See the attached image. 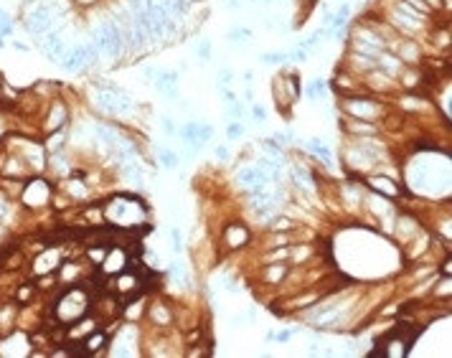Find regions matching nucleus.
<instances>
[{
	"instance_id": "nucleus-15",
	"label": "nucleus",
	"mask_w": 452,
	"mask_h": 358,
	"mask_svg": "<svg viewBox=\"0 0 452 358\" xmlns=\"http://www.w3.org/2000/svg\"><path fill=\"white\" fill-rule=\"evenodd\" d=\"M399 61H409V64H417L419 61V49L414 46V41H404L399 46Z\"/></svg>"
},
{
	"instance_id": "nucleus-29",
	"label": "nucleus",
	"mask_w": 452,
	"mask_h": 358,
	"mask_svg": "<svg viewBox=\"0 0 452 358\" xmlns=\"http://www.w3.org/2000/svg\"><path fill=\"white\" fill-rule=\"evenodd\" d=\"M244 135V122H231L229 127H226V137L229 140H236V137H242Z\"/></svg>"
},
{
	"instance_id": "nucleus-38",
	"label": "nucleus",
	"mask_w": 452,
	"mask_h": 358,
	"mask_svg": "<svg viewBox=\"0 0 452 358\" xmlns=\"http://www.w3.org/2000/svg\"><path fill=\"white\" fill-rule=\"evenodd\" d=\"M292 335H295V330H279V333H275L272 335V341H279V343H287Z\"/></svg>"
},
{
	"instance_id": "nucleus-45",
	"label": "nucleus",
	"mask_w": 452,
	"mask_h": 358,
	"mask_svg": "<svg viewBox=\"0 0 452 358\" xmlns=\"http://www.w3.org/2000/svg\"><path fill=\"white\" fill-rule=\"evenodd\" d=\"M424 3H427L429 8H432V5H435V8H439V5H442V0H424Z\"/></svg>"
},
{
	"instance_id": "nucleus-14",
	"label": "nucleus",
	"mask_w": 452,
	"mask_h": 358,
	"mask_svg": "<svg viewBox=\"0 0 452 358\" xmlns=\"http://www.w3.org/2000/svg\"><path fill=\"white\" fill-rule=\"evenodd\" d=\"M259 148L267 153V158H275L277 163L285 158V148H282V145H279L275 137H272V140H259Z\"/></svg>"
},
{
	"instance_id": "nucleus-9",
	"label": "nucleus",
	"mask_w": 452,
	"mask_h": 358,
	"mask_svg": "<svg viewBox=\"0 0 452 358\" xmlns=\"http://www.w3.org/2000/svg\"><path fill=\"white\" fill-rule=\"evenodd\" d=\"M341 318H343V310H338V307H325V312H320V315H313V323H315V328H333Z\"/></svg>"
},
{
	"instance_id": "nucleus-10",
	"label": "nucleus",
	"mask_w": 452,
	"mask_h": 358,
	"mask_svg": "<svg viewBox=\"0 0 452 358\" xmlns=\"http://www.w3.org/2000/svg\"><path fill=\"white\" fill-rule=\"evenodd\" d=\"M259 181H264V178H262V173L257 170V165H249V168H244V170L236 173V183L244 186V188H249V186H254V183H259ZM267 183H269V181H267Z\"/></svg>"
},
{
	"instance_id": "nucleus-24",
	"label": "nucleus",
	"mask_w": 452,
	"mask_h": 358,
	"mask_svg": "<svg viewBox=\"0 0 452 358\" xmlns=\"http://www.w3.org/2000/svg\"><path fill=\"white\" fill-rule=\"evenodd\" d=\"M226 112H229V117H231L234 122H239V119L244 117V104L239 102V99H234V102L226 104Z\"/></svg>"
},
{
	"instance_id": "nucleus-2",
	"label": "nucleus",
	"mask_w": 452,
	"mask_h": 358,
	"mask_svg": "<svg viewBox=\"0 0 452 358\" xmlns=\"http://www.w3.org/2000/svg\"><path fill=\"white\" fill-rule=\"evenodd\" d=\"M153 84L163 97L175 99L178 97V69H157Z\"/></svg>"
},
{
	"instance_id": "nucleus-46",
	"label": "nucleus",
	"mask_w": 452,
	"mask_h": 358,
	"mask_svg": "<svg viewBox=\"0 0 452 358\" xmlns=\"http://www.w3.org/2000/svg\"><path fill=\"white\" fill-rule=\"evenodd\" d=\"M450 270H452V267H450V256H447V262H445V264H442V272H445V274H447V277H450Z\"/></svg>"
},
{
	"instance_id": "nucleus-33",
	"label": "nucleus",
	"mask_w": 452,
	"mask_h": 358,
	"mask_svg": "<svg viewBox=\"0 0 452 358\" xmlns=\"http://www.w3.org/2000/svg\"><path fill=\"white\" fill-rule=\"evenodd\" d=\"M216 92L221 94L224 104H229V102H234V99H236V94H234V89H231V86H216Z\"/></svg>"
},
{
	"instance_id": "nucleus-4",
	"label": "nucleus",
	"mask_w": 452,
	"mask_h": 358,
	"mask_svg": "<svg viewBox=\"0 0 452 358\" xmlns=\"http://www.w3.org/2000/svg\"><path fill=\"white\" fill-rule=\"evenodd\" d=\"M224 241L229 249H239V247H246V241H249V231H246V226H242V223H226L224 226Z\"/></svg>"
},
{
	"instance_id": "nucleus-31",
	"label": "nucleus",
	"mask_w": 452,
	"mask_h": 358,
	"mask_svg": "<svg viewBox=\"0 0 452 358\" xmlns=\"http://www.w3.org/2000/svg\"><path fill=\"white\" fill-rule=\"evenodd\" d=\"M160 127H163V132H165L168 137L178 135V127H175V119H173V117H163V119H160Z\"/></svg>"
},
{
	"instance_id": "nucleus-20",
	"label": "nucleus",
	"mask_w": 452,
	"mask_h": 358,
	"mask_svg": "<svg viewBox=\"0 0 452 358\" xmlns=\"http://www.w3.org/2000/svg\"><path fill=\"white\" fill-rule=\"evenodd\" d=\"M211 53H213V46H211V41H209V38L198 41V46H196V56H198V61H201V64L211 61Z\"/></svg>"
},
{
	"instance_id": "nucleus-27",
	"label": "nucleus",
	"mask_w": 452,
	"mask_h": 358,
	"mask_svg": "<svg viewBox=\"0 0 452 358\" xmlns=\"http://www.w3.org/2000/svg\"><path fill=\"white\" fill-rule=\"evenodd\" d=\"M211 137H213V127L209 122H198V142L206 145V142H211Z\"/></svg>"
},
{
	"instance_id": "nucleus-48",
	"label": "nucleus",
	"mask_w": 452,
	"mask_h": 358,
	"mask_svg": "<svg viewBox=\"0 0 452 358\" xmlns=\"http://www.w3.org/2000/svg\"><path fill=\"white\" fill-rule=\"evenodd\" d=\"M246 3H259V0H246Z\"/></svg>"
},
{
	"instance_id": "nucleus-23",
	"label": "nucleus",
	"mask_w": 452,
	"mask_h": 358,
	"mask_svg": "<svg viewBox=\"0 0 452 358\" xmlns=\"http://www.w3.org/2000/svg\"><path fill=\"white\" fill-rule=\"evenodd\" d=\"M234 82V71L226 69V66H221V69L216 71V86H231Z\"/></svg>"
},
{
	"instance_id": "nucleus-18",
	"label": "nucleus",
	"mask_w": 452,
	"mask_h": 358,
	"mask_svg": "<svg viewBox=\"0 0 452 358\" xmlns=\"http://www.w3.org/2000/svg\"><path fill=\"white\" fill-rule=\"evenodd\" d=\"M371 188H376V191H383V193H389V196H397L399 193V188L394 186V181H389V178H371Z\"/></svg>"
},
{
	"instance_id": "nucleus-43",
	"label": "nucleus",
	"mask_w": 452,
	"mask_h": 358,
	"mask_svg": "<svg viewBox=\"0 0 452 358\" xmlns=\"http://www.w3.org/2000/svg\"><path fill=\"white\" fill-rule=\"evenodd\" d=\"M244 97H246V102H249V104H254V92H252L249 86H246V92H244Z\"/></svg>"
},
{
	"instance_id": "nucleus-17",
	"label": "nucleus",
	"mask_w": 452,
	"mask_h": 358,
	"mask_svg": "<svg viewBox=\"0 0 452 358\" xmlns=\"http://www.w3.org/2000/svg\"><path fill=\"white\" fill-rule=\"evenodd\" d=\"M325 89H328V82L323 79V76H315V79L308 84V89H305V97L308 99H318L325 94Z\"/></svg>"
},
{
	"instance_id": "nucleus-6",
	"label": "nucleus",
	"mask_w": 452,
	"mask_h": 358,
	"mask_svg": "<svg viewBox=\"0 0 452 358\" xmlns=\"http://www.w3.org/2000/svg\"><path fill=\"white\" fill-rule=\"evenodd\" d=\"M180 140H183V145L191 150V155H196L201 142H198V119H188L183 127H180Z\"/></svg>"
},
{
	"instance_id": "nucleus-8",
	"label": "nucleus",
	"mask_w": 452,
	"mask_h": 358,
	"mask_svg": "<svg viewBox=\"0 0 452 358\" xmlns=\"http://www.w3.org/2000/svg\"><path fill=\"white\" fill-rule=\"evenodd\" d=\"M89 59L87 56V49L84 46H76V49H71L69 53H64L61 56V66L66 71H76V69H82V64Z\"/></svg>"
},
{
	"instance_id": "nucleus-40",
	"label": "nucleus",
	"mask_w": 452,
	"mask_h": 358,
	"mask_svg": "<svg viewBox=\"0 0 452 358\" xmlns=\"http://www.w3.org/2000/svg\"><path fill=\"white\" fill-rule=\"evenodd\" d=\"M155 74H157V69H155V66H145V69H142V76H145L148 82H153V79H155Z\"/></svg>"
},
{
	"instance_id": "nucleus-39",
	"label": "nucleus",
	"mask_w": 452,
	"mask_h": 358,
	"mask_svg": "<svg viewBox=\"0 0 452 358\" xmlns=\"http://www.w3.org/2000/svg\"><path fill=\"white\" fill-rule=\"evenodd\" d=\"M155 320H157V323H160V320L168 323V320H171V312H168L165 307H155Z\"/></svg>"
},
{
	"instance_id": "nucleus-30",
	"label": "nucleus",
	"mask_w": 452,
	"mask_h": 358,
	"mask_svg": "<svg viewBox=\"0 0 452 358\" xmlns=\"http://www.w3.org/2000/svg\"><path fill=\"white\" fill-rule=\"evenodd\" d=\"M275 140L285 148V145H290V142H295V132L292 130H279V132H275Z\"/></svg>"
},
{
	"instance_id": "nucleus-19",
	"label": "nucleus",
	"mask_w": 452,
	"mask_h": 358,
	"mask_svg": "<svg viewBox=\"0 0 452 358\" xmlns=\"http://www.w3.org/2000/svg\"><path fill=\"white\" fill-rule=\"evenodd\" d=\"M325 36V28H318V31H315L313 33V36H308V38H305V41H300V49H305V51H318L320 49V38Z\"/></svg>"
},
{
	"instance_id": "nucleus-34",
	"label": "nucleus",
	"mask_w": 452,
	"mask_h": 358,
	"mask_svg": "<svg viewBox=\"0 0 452 358\" xmlns=\"http://www.w3.org/2000/svg\"><path fill=\"white\" fill-rule=\"evenodd\" d=\"M213 155H216V160H219V163H229V158H231V153H229V148H226V145H216Z\"/></svg>"
},
{
	"instance_id": "nucleus-25",
	"label": "nucleus",
	"mask_w": 452,
	"mask_h": 358,
	"mask_svg": "<svg viewBox=\"0 0 452 358\" xmlns=\"http://www.w3.org/2000/svg\"><path fill=\"white\" fill-rule=\"evenodd\" d=\"M269 226H272V231H290L292 229V221L287 216H272Z\"/></svg>"
},
{
	"instance_id": "nucleus-32",
	"label": "nucleus",
	"mask_w": 452,
	"mask_h": 358,
	"mask_svg": "<svg viewBox=\"0 0 452 358\" xmlns=\"http://www.w3.org/2000/svg\"><path fill=\"white\" fill-rule=\"evenodd\" d=\"M0 33H3V36H10V33H13V23H10V18L3 8H0Z\"/></svg>"
},
{
	"instance_id": "nucleus-42",
	"label": "nucleus",
	"mask_w": 452,
	"mask_h": 358,
	"mask_svg": "<svg viewBox=\"0 0 452 358\" xmlns=\"http://www.w3.org/2000/svg\"><path fill=\"white\" fill-rule=\"evenodd\" d=\"M252 79H254V71H244V84L252 86Z\"/></svg>"
},
{
	"instance_id": "nucleus-36",
	"label": "nucleus",
	"mask_w": 452,
	"mask_h": 358,
	"mask_svg": "<svg viewBox=\"0 0 452 358\" xmlns=\"http://www.w3.org/2000/svg\"><path fill=\"white\" fill-rule=\"evenodd\" d=\"M252 117H254L257 122H264V119H267V109H264L262 104L254 102V104H252Z\"/></svg>"
},
{
	"instance_id": "nucleus-7",
	"label": "nucleus",
	"mask_w": 452,
	"mask_h": 358,
	"mask_svg": "<svg viewBox=\"0 0 452 358\" xmlns=\"http://www.w3.org/2000/svg\"><path fill=\"white\" fill-rule=\"evenodd\" d=\"M254 165H257V170L262 173V178L264 181H269V183H275V181H279V165L282 163H277L275 158H259V160H254Z\"/></svg>"
},
{
	"instance_id": "nucleus-28",
	"label": "nucleus",
	"mask_w": 452,
	"mask_h": 358,
	"mask_svg": "<svg viewBox=\"0 0 452 358\" xmlns=\"http://www.w3.org/2000/svg\"><path fill=\"white\" fill-rule=\"evenodd\" d=\"M285 84H287V89H290V99L295 102V99L300 97V76H297V74H290V79H287Z\"/></svg>"
},
{
	"instance_id": "nucleus-1",
	"label": "nucleus",
	"mask_w": 452,
	"mask_h": 358,
	"mask_svg": "<svg viewBox=\"0 0 452 358\" xmlns=\"http://www.w3.org/2000/svg\"><path fill=\"white\" fill-rule=\"evenodd\" d=\"M343 109L351 115L353 119H366L371 115H376V112L381 109L374 99H364V97H348L343 102Z\"/></svg>"
},
{
	"instance_id": "nucleus-37",
	"label": "nucleus",
	"mask_w": 452,
	"mask_h": 358,
	"mask_svg": "<svg viewBox=\"0 0 452 358\" xmlns=\"http://www.w3.org/2000/svg\"><path fill=\"white\" fill-rule=\"evenodd\" d=\"M171 237H173V252L180 254V252H183V241H180V229H171Z\"/></svg>"
},
{
	"instance_id": "nucleus-13",
	"label": "nucleus",
	"mask_w": 452,
	"mask_h": 358,
	"mask_svg": "<svg viewBox=\"0 0 452 358\" xmlns=\"http://www.w3.org/2000/svg\"><path fill=\"white\" fill-rule=\"evenodd\" d=\"M285 274H287V264L285 262H277V264L264 267V279H267L269 285H277L279 279H285Z\"/></svg>"
},
{
	"instance_id": "nucleus-12",
	"label": "nucleus",
	"mask_w": 452,
	"mask_h": 358,
	"mask_svg": "<svg viewBox=\"0 0 452 358\" xmlns=\"http://www.w3.org/2000/svg\"><path fill=\"white\" fill-rule=\"evenodd\" d=\"M157 163H160L163 170H175L178 168V153L171 150V148H163V150H157Z\"/></svg>"
},
{
	"instance_id": "nucleus-22",
	"label": "nucleus",
	"mask_w": 452,
	"mask_h": 358,
	"mask_svg": "<svg viewBox=\"0 0 452 358\" xmlns=\"http://www.w3.org/2000/svg\"><path fill=\"white\" fill-rule=\"evenodd\" d=\"M64 119H66L64 104H56V107H53V115H51V119H49V130H56L59 125H64Z\"/></svg>"
},
{
	"instance_id": "nucleus-26",
	"label": "nucleus",
	"mask_w": 452,
	"mask_h": 358,
	"mask_svg": "<svg viewBox=\"0 0 452 358\" xmlns=\"http://www.w3.org/2000/svg\"><path fill=\"white\" fill-rule=\"evenodd\" d=\"M104 343H107V338H104V335H102V333H94L92 338L87 341V348H84V351H87V353H94V351H99Z\"/></svg>"
},
{
	"instance_id": "nucleus-35",
	"label": "nucleus",
	"mask_w": 452,
	"mask_h": 358,
	"mask_svg": "<svg viewBox=\"0 0 452 358\" xmlns=\"http://www.w3.org/2000/svg\"><path fill=\"white\" fill-rule=\"evenodd\" d=\"M290 61H297V64H305V61H308V51H305V49H292L290 51Z\"/></svg>"
},
{
	"instance_id": "nucleus-44",
	"label": "nucleus",
	"mask_w": 452,
	"mask_h": 358,
	"mask_svg": "<svg viewBox=\"0 0 452 358\" xmlns=\"http://www.w3.org/2000/svg\"><path fill=\"white\" fill-rule=\"evenodd\" d=\"M13 49H18V51H28V46H26V43H20V41L13 43Z\"/></svg>"
},
{
	"instance_id": "nucleus-16",
	"label": "nucleus",
	"mask_w": 452,
	"mask_h": 358,
	"mask_svg": "<svg viewBox=\"0 0 452 358\" xmlns=\"http://www.w3.org/2000/svg\"><path fill=\"white\" fill-rule=\"evenodd\" d=\"M343 130H348V132H361V135H376V127L374 125H366V119H351V122H343Z\"/></svg>"
},
{
	"instance_id": "nucleus-21",
	"label": "nucleus",
	"mask_w": 452,
	"mask_h": 358,
	"mask_svg": "<svg viewBox=\"0 0 452 358\" xmlns=\"http://www.w3.org/2000/svg\"><path fill=\"white\" fill-rule=\"evenodd\" d=\"M254 33H252V28H244V26H236V28H231L229 33H226V38H229L231 43H242V38H252Z\"/></svg>"
},
{
	"instance_id": "nucleus-47",
	"label": "nucleus",
	"mask_w": 452,
	"mask_h": 358,
	"mask_svg": "<svg viewBox=\"0 0 452 358\" xmlns=\"http://www.w3.org/2000/svg\"><path fill=\"white\" fill-rule=\"evenodd\" d=\"M259 3H264V5H272V3H275V0H259Z\"/></svg>"
},
{
	"instance_id": "nucleus-11",
	"label": "nucleus",
	"mask_w": 452,
	"mask_h": 358,
	"mask_svg": "<svg viewBox=\"0 0 452 358\" xmlns=\"http://www.w3.org/2000/svg\"><path fill=\"white\" fill-rule=\"evenodd\" d=\"M290 61V51H264L259 53V64H267V66H279V64H287Z\"/></svg>"
},
{
	"instance_id": "nucleus-5",
	"label": "nucleus",
	"mask_w": 452,
	"mask_h": 358,
	"mask_svg": "<svg viewBox=\"0 0 452 358\" xmlns=\"http://www.w3.org/2000/svg\"><path fill=\"white\" fill-rule=\"evenodd\" d=\"M305 150L313 153V155H318V158L323 160L325 168H335V158H333V150H330V145L323 142L320 137H310L308 142H305Z\"/></svg>"
},
{
	"instance_id": "nucleus-41",
	"label": "nucleus",
	"mask_w": 452,
	"mask_h": 358,
	"mask_svg": "<svg viewBox=\"0 0 452 358\" xmlns=\"http://www.w3.org/2000/svg\"><path fill=\"white\" fill-rule=\"evenodd\" d=\"M224 5L229 8V10H239V8H242V0H226Z\"/></svg>"
},
{
	"instance_id": "nucleus-3",
	"label": "nucleus",
	"mask_w": 452,
	"mask_h": 358,
	"mask_svg": "<svg viewBox=\"0 0 452 358\" xmlns=\"http://www.w3.org/2000/svg\"><path fill=\"white\" fill-rule=\"evenodd\" d=\"M26 28L33 33V36H46V33L51 31V10L46 5H38L26 18Z\"/></svg>"
}]
</instances>
